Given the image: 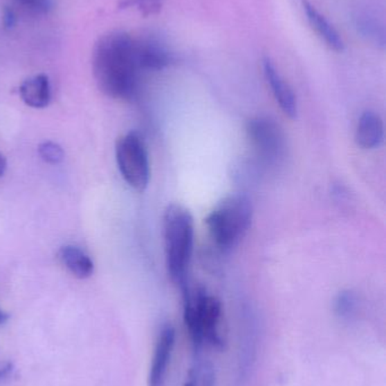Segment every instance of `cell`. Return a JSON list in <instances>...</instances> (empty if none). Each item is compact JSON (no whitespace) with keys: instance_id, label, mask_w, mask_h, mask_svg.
<instances>
[{"instance_id":"obj_1","label":"cell","mask_w":386,"mask_h":386,"mask_svg":"<svg viewBox=\"0 0 386 386\" xmlns=\"http://www.w3.org/2000/svg\"><path fill=\"white\" fill-rule=\"evenodd\" d=\"M93 75L102 93L113 99H129L137 87L135 42L122 31L102 35L94 47Z\"/></svg>"},{"instance_id":"obj_2","label":"cell","mask_w":386,"mask_h":386,"mask_svg":"<svg viewBox=\"0 0 386 386\" xmlns=\"http://www.w3.org/2000/svg\"><path fill=\"white\" fill-rule=\"evenodd\" d=\"M162 233L168 275L183 288L188 284L193 257L195 226L192 213L181 204H169L162 218Z\"/></svg>"},{"instance_id":"obj_3","label":"cell","mask_w":386,"mask_h":386,"mask_svg":"<svg viewBox=\"0 0 386 386\" xmlns=\"http://www.w3.org/2000/svg\"><path fill=\"white\" fill-rule=\"evenodd\" d=\"M184 298V321L194 349L199 351L204 342L215 349L224 350L226 340L220 332L221 302L204 288L190 287V282L181 288Z\"/></svg>"},{"instance_id":"obj_4","label":"cell","mask_w":386,"mask_h":386,"mask_svg":"<svg viewBox=\"0 0 386 386\" xmlns=\"http://www.w3.org/2000/svg\"><path fill=\"white\" fill-rule=\"evenodd\" d=\"M252 201L241 193L222 199L206 217L210 238L222 251L231 250L239 244L252 225Z\"/></svg>"},{"instance_id":"obj_5","label":"cell","mask_w":386,"mask_h":386,"mask_svg":"<svg viewBox=\"0 0 386 386\" xmlns=\"http://www.w3.org/2000/svg\"><path fill=\"white\" fill-rule=\"evenodd\" d=\"M116 158L128 186L136 191H144L149 186L151 170L147 145L140 133L131 131L117 140Z\"/></svg>"},{"instance_id":"obj_6","label":"cell","mask_w":386,"mask_h":386,"mask_svg":"<svg viewBox=\"0 0 386 386\" xmlns=\"http://www.w3.org/2000/svg\"><path fill=\"white\" fill-rule=\"evenodd\" d=\"M247 137L264 164L274 166L282 162L286 152V136L280 126L270 117H252L247 122Z\"/></svg>"},{"instance_id":"obj_7","label":"cell","mask_w":386,"mask_h":386,"mask_svg":"<svg viewBox=\"0 0 386 386\" xmlns=\"http://www.w3.org/2000/svg\"><path fill=\"white\" fill-rule=\"evenodd\" d=\"M176 341V330L172 325H165L156 341L152 365L149 369V386H165L169 363L172 359Z\"/></svg>"},{"instance_id":"obj_8","label":"cell","mask_w":386,"mask_h":386,"mask_svg":"<svg viewBox=\"0 0 386 386\" xmlns=\"http://www.w3.org/2000/svg\"><path fill=\"white\" fill-rule=\"evenodd\" d=\"M261 62L265 79L271 87L272 93L277 99V104L280 106L284 115H288L290 119H295L298 113V104L293 90L277 71L271 59L265 57Z\"/></svg>"},{"instance_id":"obj_9","label":"cell","mask_w":386,"mask_h":386,"mask_svg":"<svg viewBox=\"0 0 386 386\" xmlns=\"http://www.w3.org/2000/svg\"><path fill=\"white\" fill-rule=\"evenodd\" d=\"M355 139L361 148L380 147L384 139L383 120L380 115L373 111L364 112L356 128Z\"/></svg>"},{"instance_id":"obj_10","label":"cell","mask_w":386,"mask_h":386,"mask_svg":"<svg viewBox=\"0 0 386 386\" xmlns=\"http://www.w3.org/2000/svg\"><path fill=\"white\" fill-rule=\"evenodd\" d=\"M135 58L138 69L162 70L172 62V55L161 44L156 41H145L135 44Z\"/></svg>"},{"instance_id":"obj_11","label":"cell","mask_w":386,"mask_h":386,"mask_svg":"<svg viewBox=\"0 0 386 386\" xmlns=\"http://www.w3.org/2000/svg\"><path fill=\"white\" fill-rule=\"evenodd\" d=\"M19 95L26 106L44 108L51 101V86L47 75H37L28 78L19 86Z\"/></svg>"},{"instance_id":"obj_12","label":"cell","mask_w":386,"mask_h":386,"mask_svg":"<svg viewBox=\"0 0 386 386\" xmlns=\"http://www.w3.org/2000/svg\"><path fill=\"white\" fill-rule=\"evenodd\" d=\"M302 7L305 10L306 16L309 22L311 23V28L318 32V35L321 37L322 40L327 44V47L334 50L336 52H341L344 49V42L342 37L333 28V25L327 21L321 12L315 8L309 0L302 1Z\"/></svg>"},{"instance_id":"obj_13","label":"cell","mask_w":386,"mask_h":386,"mask_svg":"<svg viewBox=\"0 0 386 386\" xmlns=\"http://www.w3.org/2000/svg\"><path fill=\"white\" fill-rule=\"evenodd\" d=\"M58 259L72 275L78 279H86L93 275L94 263L89 254L80 247L66 245L58 252Z\"/></svg>"},{"instance_id":"obj_14","label":"cell","mask_w":386,"mask_h":386,"mask_svg":"<svg viewBox=\"0 0 386 386\" xmlns=\"http://www.w3.org/2000/svg\"><path fill=\"white\" fill-rule=\"evenodd\" d=\"M186 386H215V369L209 360H197L190 368Z\"/></svg>"},{"instance_id":"obj_15","label":"cell","mask_w":386,"mask_h":386,"mask_svg":"<svg viewBox=\"0 0 386 386\" xmlns=\"http://www.w3.org/2000/svg\"><path fill=\"white\" fill-rule=\"evenodd\" d=\"M357 307H358V298L353 291H341L334 300V312L343 320H349L355 316Z\"/></svg>"},{"instance_id":"obj_16","label":"cell","mask_w":386,"mask_h":386,"mask_svg":"<svg viewBox=\"0 0 386 386\" xmlns=\"http://www.w3.org/2000/svg\"><path fill=\"white\" fill-rule=\"evenodd\" d=\"M165 0H122L119 3V8L125 10L127 7L137 6L140 15L143 17L158 15L162 10Z\"/></svg>"},{"instance_id":"obj_17","label":"cell","mask_w":386,"mask_h":386,"mask_svg":"<svg viewBox=\"0 0 386 386\" xmlns=\"http://www.w3.org/2000/svg\"><path fill=\"white\" fill-rule=\"evenodd\" d=\"M37 153L40 155V157L44 160L46 163L51 165L60 164L64 158H65V153L62 146L55 142H41L37 147Z\"/></svg>"},{"instance_id":"obj_18","label":"cell","mask_w":386,"mask_h":386,"mask_svg":"<svg viewBox=\"0 0 386 386\" xmlns=\"http://www.w3.org/2000/svg\"><path fill=\"white\" fill-rule=\"evenodd\" d=\"M359 30L365 37H369L377 46L384 48L385 46V37H384L383 28L377 25L375 21L365 19L359 23Z\"/></svg>"},{"instance_id":"obj_19","label":"cell","mask_w":386,"mask_h":386,"mask_svg":"<svg viewBox=\"0 0 386 386\" xmlns=\"http://www.w3.org/2000/svg\"><path fill=\"white\" fill-rule=\"evenodd\" d=\"M31 12L37 14H48L53 10V0H16Z\"/></svg>"},{"instance_id":"obj_20","label":"cell","mask_w":386,"mask_h":386,"mask_svg":"<svg viewBox=\"0 0 386 386\" xmlns=\"http://www.w3.org/2000/svg\"><path fill=\"white\" fill-rule=\"evenodd\" d=\"M15 12L10 7H5V10H3V26L7 30H10L15 26Z\"/></svg>"},{"instance_id":"obj_21","label":"cell","mask_w":386,"mask_h":386,"mask_svg":"<svg viewBox=\"0 0 386 386\" xmlns=\"http://www.w3.org/2000/svg\"><path fill=\"white\" fill-rule=\"evenodd\" d=\"M14 365L12 362H1L0 360V378L6 377L12 371Z\"/></svg>"},{"instance_id":"obj_22","label":"cell","mask_w":386,"mask_h":386,"mask_svg":"<svg viewBox=\"0 0 386 386\" xmlns=\"http://www.w3.org/2000/svg\"><path fill=\"white\" fill-rule=\"evenodd\" d=\"M7 170V160L5 155L0 153V176H3Z\"/></svg>"},{"instance_id":"obj_23","label":"cell","mask_w":386,"mask_h":386,"mask_svg":"<svg viewBox=\"0 0 386 386\" xmlns=\"http://www.w3.org/2000/svg\"><path fill=\"white\" fill-rule=\"evenodd\" d=\"M8 318H10V314H7L6 312H3V309H0V325L8 321Z\"/></svg>"}]
</instances>
